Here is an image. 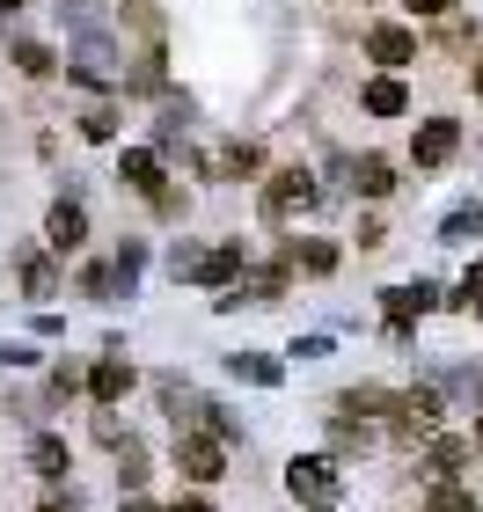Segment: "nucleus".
Listing matches in <instances>:
<instances>
[{
  "instance_id": "39448f33",
  "label": "nucleus",
  "mask_w": 483,
  "mask_h": 512,
  "mask_svg": "<svg viewBox=\"0 0 483 512\" xmlns=\"http://www.w3.org/2000/svg\"><path fill=\"white\" fill-rule=\"evenodd\" d=\"M125 388H132V366H125V344L110 337V359L96 366V374H88V395H96V403L110 410V403H125Z\"/></svg>"
},
{
  "instance_id": "dca6fc26",
  "label": "nucleus",
  "mask_w": 483,
  "mask_h": 512,
  "mask_svg": "<svg viewBox=\"0 0 483 512\" xmlns=\"http://www.w3.org/2000/svg\"><path fill=\"white\" fill-rule=\"evenodd\" d=\"M118 483H125V491H140V483H147V454H140V439H125V447H118Z\"/></svg>"
},
{
  "instance_id": "2eb2a0df",
  "label": "nucleus",
  "mask_w": 483,
  "mask_h": 512,
  "mask_svg": "<svg viewBox=\"0 0 483 512\" xmlns=\"http://www.w3.org/2000/svg\"><path fill=\"white\" fill-rule=\"evenodd\" d=\"M286 264H301V271H315V278H322V271L337 264V249H330V242H293V249H286Z\"/></svg>"
},
{
  "instance_id": "0eeeda50",
  "label": "nucleus",
  "mask_w": 483,
  "mask_h": 512,
  "mask_svg": "<svg viewBox=\"0 0 483 512\" xmlns=\"http://www.w3.org/2000/svg\"><path fill=\"white\" fill-rule=\"evenodd\" d=\"M44 242H52L59 256H66V249H81V242H88V213H81V205H66V198H59L52 213H44Z\"/></svg>"
},
{
  "instance_id": "aec40b11",
  "label": "nucleus",
  "mask_w": 483,
  "mask_h": 512,
  "mask_svg": "<svg viewBox=\"0 0 483 512\" xmlns=\"http://www.w3.org/2000/svg\"><path fill=\"white\" fill-rule=\"evenodd\" d=\"M227 374H242V381H279V366H271V359H227Z\"/></svg>"
},
{
  "instance_id": "393cba45",
  "label": "nucleus",
  "mask_w": 483,
  "mask_h": 512,
  "mask_svg": "<svg viewBox=\"0 0 483 512\" xmlns=\"http://www.w3.org/2000/svg\"><path fill=\"white\" fill-rule=\"evenodd\" d=\"M169 512H213V505H205V498H176Z\"/></svg>"
},
{
  "instance_id": "c756f323",
  "label": "nucleus",
  "mask_w": 483,
  "mask_h": 512,
  "mask_svg": "<svg viewBox=\"0 0 483 512\" xmlns=\"http://www.w3.org/2000/svg\"><path fill=\"white\" fill-rule=\"evenodd\" d=\"M469 81H476V88H483V66H476V74H469Z\"/></svg>"
},
{
  "instance_id": "ddd939ff",
  "label": "nucleus",
  "mask_w": 483,
  "mask_h": 512,
  "mask_svg": "<svg viewBox=\"0 0 483 512\" xmlns=\"http://www.w3.org/2000/svg\"><path fill=\"white\" fill-rule=\"evenodd\" d=\"M30 469H37V476H66V439H59V432H37V439H30Z\"/></svg>"
},
{
  "instance_id": "423d86ee",
  "label": "nucleus",
  "mask_w": 483,
  "mask_h": 512,
  "mask_svg": "<svg viewBox=\"0 0 483 512\" xmlns=\"http://www.w3.org/2000/svg\"><path fill=\"white\" fill-rule=\"evenodd\" d=\"M118 176H125L140 198H154V205H161V191H169V176H161V161H154L147 147H125V154H118Z\"/></svg>"
},
{
  "instance_id": "f8f14e48",
  "label": "nucleus",
  "mask_w": 483,
  "mask_h": 512,
  "mask_svg": "<svg viewBox=\"0 0 483 512\" xmlns=\"http://www.w3.org/2000/svg\"><path fill=\"white\" fill-rule=\"evenodd\" d=\"M227 278H242V242H227V249H213V256L191 264V286H227Z\"/></svg>"
},
{
  "instance_id": "c85d7f7f",
  "label": "nucleus",
  "mask_w": 483,
  "mask_h": 512,
  "mask_svg": "<svg viewBox=\"0 0 483 512\" xmlns=\"http://www.w3.org/2000/svg\"><path fill=\"white\" fill-rule=\"evenodd\" d=\"M476 447H483V410H476Z\"/></svg>"
},
{
  "instance_id": "412c9836",
  "label": "nucleus",
  "mask_w": 483,
  "mask_h": 512,
  "mask_svg": "<svg viewBox=\"0 0 483 512\" xmlns=\"http://www.w3.org/2000/svg\"><path fill=\"white\" fill-rule=\"evenodd\" d=\"M432 512H476V498L454 491V483H440V491H432Z\"/></svg>"
},
{
  "instance_id": "cd10ccee",
  "label": "nucleus",
  "mask_w": 483,
  "mask_h": 512,
  "mask_svg": "<svg viewBox=\"0 0 483 512\" xmlns=\"http://www.w3.org/2000/svg\"><path fill=\"white\" fill-rule=\"evenodd\" d=\"M15 8H22V0H0V15H15Z\"/></svg>"
},
{
  "instance_id": "f03ea898",
  "label": "nucleus",
  "mask_w": 483,
  "mask_h": 512,
  "mask_svg": "<svg viewBox=\"0 0 483 512\" xmlns=\"http://www.w3.org/2000/svg\"><path fill=\"white\" fill-rule=\"evenodd\" d=\"M454 147H462V125H454V118H425V125H418V147H410V161H418V169H447Z\"/></svg>"
},
{
  "instance_id": "b1692460",
  "label": "nucleus",
  "mask_w": 483,
  "mask_h": 512,
  "mask_svg": "<svg viewBox=\"0 0 483 512\" xmlns=\"http://www.w3.org/2000/svg\"><path fill=\"white\" fill-rule=\"evenodd\" d=\"M403 8H410V15H447L454 0H403Z\"/></svg>"
},
{
  "instance_id": "4468645a",
  "label": "nucleus",
  "mask_w": 483,
  "mask_h": 512,
  "mask_svg": "<svg viewBox=\"0 0 483 512\" xmlns=\"http://www.w3.org/2000/svg\"><path fill=\"white\" fill-rule=\"evenodd\" d=\"M22 293H30V300H52V293H59V271L44 264V256H30V264H22Z\"/></svg>"
},
{
  "instance_id": "6ab92c4d",
  "label": "nucleus",
  "mask_w": 483,
  "mask_h": 512,
  "mask_svg": "<svg viewBox=\"0 0 483 512\" xmlns=\"http://www.w3.org/2000/svg\"><path fill=\"white\" fill-rule=\"evenodd\" d=\"M110 286H118V271H110V264H88L81 271V293L88 300H110Z\"/></svg>"
},
{
  "instance_id": "7ed1b4c3",
  "label": "nucleus",
  "mask_w": 483,
  "mask_h": 512,
  "mask_svg": "<svg viewBox=\"0 0 483 512\" xmlns=\"http://www.w3.org/2000/svg\"><path fill=\"white\" fill-rule=\"evenodd\" d=\"M366 52H374L381 66H410V59H418V30H403V22H374V30H366Z\"/></svg>"
},
{
  "instance_id": "a211bd4d",
  "label": "nucleus",
  "mask_w": 483,
  "mask_h": 512,
  "mask_svg": "<svg viewBox=\"0 0 483 512\" xmlns=\"http://www.w3.org/2000/svg\"><path fill=\"white\" fill-rule=\"evenodd\" d=\"M15 66L30 81H44V74H52V52H44V44H15Z\"/></svg>"
},
{
  "instance_id": "20e7f679",
  "label": "nucleus",
  "mask_w": 483,
  "mask_h": 512,
  "mask_svg": "<svg viewBox=\"0 0 483 512\" xmlns=\"http://www.w3.org/2000/svg\"><path fill=\"white\" fill-rule=\"evenodd\" d=\"M176 469L191 476V483H220L227 469H220V439H183L176 432Z\"/></svg>"
},
{
  "instance_id": "5701e85b",
  "label": "nucleus",
  "mask_w": 483,
  "mask_h": 512,
  "mask_svg": "<svg viewBox=\"0 0 483 512\" xmlns=\"http://www.w3.org/2000/svg\"><path fill=\"white\" fill-rule=\"evenodd\" d=\"M462 308H469V315H483V271H469V278H462Z\"/></svg>"
},
{
  "instance_id": "9d476101",
  "label": "nucleus",
  "mask_w": 483,
  "mask_h": 512,
  "mask_svg": "<svg viewBox=\"0 0 483 512\" xmlns=\"http://www.w3.org/2000/svg\"><path fill=\"white\" fill-rule=\"evenodd\" d=\"M359 110H366V118H403V110H410V88H403V81H366V88H359Z\"/></svg>"
},
{
  "instance_id": "4be33fe9",
  "label": "nucleus",
  "mask_w": 483,
  "mask_h": 512,
  "mask_svg": "<svg viewBox=\"0 0 483 512\" xmlns=\"http://www.w3.org/2000/svg\"><path fill=\"white\" fill-rule=\"evenodd\" d=\"M74 388H81V374H74V366H52V403H66Z\"/></svg>"
},
{
  "instance_id": "bb28decb",
  "label": "nucleus",
  "mask_w": 483,
  "mask_h": 512,
  "mask_svg": "<svg viewBox=\"0 0 483 512\" xmlns=\"http://www.w3.org/2000/svg\"><path fill=\"white\" fill-rule=\"evenodd\" d=\"M44 512H74V498H59V505H44Z\"/></svg>"
},
{
  "instance_id": "6e6552de",
  "label": "nucleus",
  "mask_w": 483,
  "mask_h": 512,
  "mask_svg": "<svg viewBox=\"0 0 483 512\" xmlns=\"http://www.w3.org/2000/svg\"><path fill=\"white\" fill-rule=\"evenodd\" d=\"M352 191L359 198H388V191H396V161H388V154H359L352 161Z\"/></svg>"
},
{
  "instance_id": "9b49d317",
  "label": "nucleus",
  "mask_w": 483,
  "mask_h": 512,
  "mask_svg": "<svg viewBox=\"0 0 483 512\" xmlns=\"http://www.w3.org/2000/svg\"><path fill=\"white\" fill-rule=\"evenodd\" d=\"M257 169H264V147H257V139H227V147H220V183H249Z\"/></svg>"
},
{
  "instance_id": "f3484780",
  "label": "nucleus",
  "mask_w": 483,
  "mask_h": 512,
  "mask_svg": "<svg viewBox=\"0 0 483 512\" xmlns=\"http://www.w3.org/2000/svg\"><path fill=\"white\" fill-rule=\"evenodd\" d=\"M81 139H96V147H103V139H118V110H110V103L81 110Z\"/></svg>"
},
{
  "instance_id": "a878e982",
  "label": "nucleus",
  "mask_w": 483,
  "mask_h": 512,
  "mask_svg": "<svg viewBox=\"0 0 483 512\" xmlns=\"http://www.w3.org/2000/svg\"><path fill=\"white\" fill-rule=\"evenodd\" d=\"M125 512H161V505H147V498H125Z\"/></svg>"
},
{
  "instance_id": "1a4fd4ad",
  "label": "nucleus",
  "mask_w": 483,
  "mask_h": 512,
  "mask_svg": "<svg viewBox=\"0 0 483 512\" xmlns=\"http://www.w3.org/2000/svg\"><path fill=\"white\" fill-rule=\"evenodd\" d=\"M286 483H293V498L330 505V491H337V469H330V461H293V469H286Z\"/></svg>"
},
{
  "instance_id": "f257e3e1",
  "label": "nucleus",
  "mask_w": 483,
  "mask_h": 512,
  "mask_svg": "<svg viewBox=\"0 0 483 512\" xmlns=\"http://www.w3.org/2000/svg\"><path fill=\"white\" fill-rule=\"evenodd\" d=\"M308 205H315L308 169H271L264 176V220H293V213H308Z\"/></svg>"
}]
</instances>
